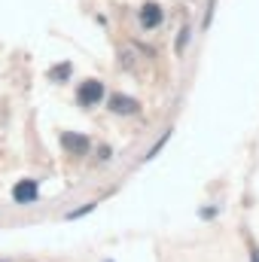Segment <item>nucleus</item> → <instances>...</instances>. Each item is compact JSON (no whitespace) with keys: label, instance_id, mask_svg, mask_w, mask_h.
I'll use <instances>...</instances> for the list:
<instances>
[{"label":"nucleus","instance_id":"4","mask_svg":"<svg viewBox=\"0 0 259 262\" xmlns=\"http://www.w3.org/2000/svg\"><path fill=\"white\" fill-rule=\"evenodd\" d=\"M110 110L113 113H122V116H131V113L140 110V104L134 98H128V95H110Z\"/></svg>","mask_w":259,"mask_h":262},{"label":"nucleus","instance_id":"5","mask_svg":"<svg viewBox=\"0 0 259 262\" xmlns=\"http://www.w3.org/2000/svg\"><path fill=\"white\" fill-rule=\"evenodd\" d=\"M61 146H64L67 152H76V156H82V152H89V137H82V134H73V131H64V134H61Z\"/></svg>","mask_w":259,"mask_h":262},{"label":"nucleus","instance_id":"3","mask_svg":"<svg viewBox=\"0 0 259 262\" xmlns=\"http://www.w3.org/2000/svg\"><path fill=\"white\" fill-rule=\"evenodd\" d=\"M162 18H165V15H162V6H159V3H143V6H140V25H143L146 31H149V28H159Z\"/></svg>","mask_w":259,"mask_h":262},{"label":"nucleus","instance_id":"7","mask_svg":"<svg viewBox=\"0 0 259 262\" xmlns=\"http://www.w3.org/2000/svg\"><path fill=\"white\" fill-rule=\"evenodd\" d=\"M250 259H253V262H259V247H256V244L250 247Z\"/></svg>","mask_w":259,"mask_h":262},{"label":"nucleus","instance_id":"2","mask_svg":"<svg viewBox=\"0 0 259 262\" xmlns=\"http://www.w3.org/2000/svg\"><path fill=\"white\" fill-rule=\"evenodd\" d=\"M37 195H40L37 180H21V183H15V189H12V198H15L18 204H31V201H37Z\"/></svg>","mask_w":259,"mask_h":262},{"label":"nucleus","instance_id":"1","mask_svg":"<svg viewBox=\"0 0 259 262\" xmlns=\"http://www.w3.org/2000/svg\"><path fill=\"white\" fill-rule=\"evenodd\" d=\"M101 98H104V82H98V79H85L76 92V101L82 107H95V104H101Z\"/></svg>","mask_w":259,"mask_h":262},{"label":"nucleus","instance_id":"6","mask_svg":"<svg viewBox=\"0 0 259 262\" xmlns=\"http://www.w3.org/2000/svg\"><path fill=\"white\" fill-rule=\"evenodd\" d=\"M89 210H95V204H85V207H79V210H70V213H67V220H76V216H85Z\"/></svg>","mask_w":259,"mask_h":262}]
</instances>
